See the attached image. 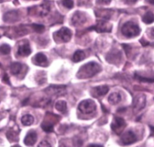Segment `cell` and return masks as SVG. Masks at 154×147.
Listing matches in <instances>:
<instances>
[{
    "label": "cell",
    "instance_id": "cell-29",
    "mask_svg": "<svg viewBox=\"0 0 154 147\" xmlns=\"http://www.w3.org/2000/svg\"><path fill=\"white\" fill-rule=\"evenodd\" d=\"M3 81H4V82H7L8 84L10 83V81H9V78H8V76L7 74L5 75L4 77H3Z\"/></svg>",
    "mask_w": 154,
    "mask_h": 147
},
{
    "label": "cell",
    "instance_id": "cell-22",
    "mask_svg": "<svg viewBox=\"0 0 154 147\" xmlns=\"http://www.w3.org/2000/svg\"><path fill=\"white\" fill-rule=\"evenodd\" d=\"M41 126L42 129L47 133H51L54 131V124L52 123H50L49 122H44Z\"/></svg>",
    "mask_w": 154,
    "mask_h": 147
},
{
    "label": "cell",
    "instance_id": "cell-27",
    "mask_svg": "<svg viewBox=\"0 0 154 147\" xmlns=\"http://www.w3.org/2000/svg\"><path fill=\"white\" fill-rule=\"evenodd\" d=\"M62 3H63V5H64L65 7H66L67 8H69V9L72 8L74 6V2L73 1H63V2H62Z\"/></svg>",
    "mask_w": 154,
    "mask_h": 147
},
{
    "label": "cell",
    "instance_id": "cell-13",
    "mask_svg": "<svg viewBox=\"0 0 154 147\" xmlns=\"http://www.w3.org/2000/svg\"><path fill=\"white\" fill-rule=\"evenodd\" d=\"M35 62L36 64L39 66H43V67H46L48 64V58H47L46 56L44 53L42 52H38V53L36 54L34 57Z\"/></svg>",
    "mask_w": 154,
    "mask_h": 147
},
{
    "label": "cell",
    "instance_id": "cell-23",
    "mask_svg": "<svg viewBox=\"0 0 154 147\" xmlns=\"http://www.w3.org/2000/svg\"><path fill=\"white\" fill-rule=\"evenodd\" d=\"M7 137L10 141H17L18 140L17 134L14 130H9L7 133Z\"/></svg>",
    "mask_w": 154,
    "mask_h": 147
},
{
    "label": "cell",
    "instance_id": "cell-10",
    "mask_svg": "<svg viewBox=\"0 0 154 147\" xmlns=\"http://www.w3.org/2000/svg\"><path fill=\"white\" fill-rule=\"evenodd\" d=\"M17 53L18 55L21 56H29V54L31 53V49H30V46L28 42H23L21 44H20L19 47H18Z\"/></svg>",
    "mask_w": 154,
    "mask_h": 147
},
{
    "label": "cell",
    "instance_id": "cell-3",
    "mask_svg": "<svg viewBox=\"0 0 154 147\" xmlns=\"http://www.w3.org/2000/svg\"><path fill=\"white\" fill-rule=\"evenodd\" d=\"M54 38L57 41L68 42L72 38V32L67 27H63L54 33Z\"/></svg>",
    "mask_w": 154,
    "mask_h": 147
},
{
    "label": "cell",
    "instance_id": "cell-20",
    "mask_svg": "<svg viewBox=\"0 0 154 147\" xmlns=\"http://www.w3.org/2000/svg\"><path fill=\"white\" fill-rule=\"evenodd\" d=\"M22 69V64L19 62H14L11 65V71L13 74L17 75L21 71Z\"/></svg>",
    "mask_w": 154,
    "mask_h": 147
},
{
    "label": "cell",
    "instance_id": "cell-1",
    "mask_svg": "<svg viewBox=\"0 0 154 147\" xmlns=\"http://www.w3.org/2000/svg\"><path fill=\"white\" fill-rule=\"evenodd\" d=\"M101 70L102 68L99 64L94 62H90L80 68L77 74V76L79 79H87L97 74Z\"/></svg>",
    "mask_w": 154,
    "mask_h": 147
},
{
    "label": "cell",
    "instance_id": "cell-32",
    "mask_svg": "<svg viewBox=\"0 0 154 147\" xmlns=\"http://www.w3.org/2000/svg\"><path fill=\"white\" fill-rule=\"evenodd\" d=\"M118 52H117V53H114V58H116V55H117V54L118 53ZM108 58V59H107V60H108V61H110V59H112V58H114V56H113V57H108V58Z\"/></svg>",
    "mask_w": 154,
    "mask_h": 147
},
{
    "label": "cell",
    "instance_id": "cell-19",
    "mask_svg": "<svg viewBox=\"0 0 154 147\" xmlns=\"http://www.w3.org/2000/svg\"><path fill=\"white\" fill-rule=\"evenodd\" d=\"M85 58V53L82 50H78L75 52L73 56V61L75 62H79Z\"/></svg>",
    "mask_w": 154,
    "mask_h": 147
},
{
    "label": "cell",
    "instance_id": "cell-18",
    "mask_svg": "<svg viewBox=\"0 0 154 147\" xmlns=\"http://www.w3.org/2000/svg\"><path fill=\"white\" fill-rule=\"evenodd\" d=\"M143 22H145L146 24H150L154 22V14L153 12L148 11L143 16L142 18Z\"/></svg>",
    "mask_w": 154,
    "mask_h": 147
},
{
    "label": "cell",
    "instance_id": "cell-2",
    "mask_svg": "<svg viewBox=\"0 0 154 147\" xmlns=\"http://www.w3.org/2000/svg\"><path fill=\"white\" fill-rule=\"evenodd\" d=\"M122 33L127 38H133L137 36L141 32V28L137 24L133 22H126L122 27Z\"/></svg>",
    "mask_w": 154,
    "mask_h": 147
},
{
    "label": "cell",
    "instance_id": "cell-14",
    "mask_svg": "<svg viewBox=\"0 0 154 147\" xmlns=\"http://www.w3.org/2000/svg\"><path fill=\"white\" fill-rule=\"evenodd\" d=\"M65 87L64 86H50L49 88H47V92L49 94H62L64 93Z\"/></svg>",
    "mask_w": 154,
    "mask_h": 147
},
{
    "label": "cell",
    "instance_id": "cell-16",
    "mask_svg": "<svg viewBox=\"0 0 154 147\" xmlns=\"http://www.w3.org/2000/svg\"><path fill=\"white\" fill-rule=\"evenodd\" d=\"M121 99V95H120L119 93L114 92L112 93V94L108 97V101H109V103L111 104L116 105L117 104L120 103Z\"/></svg>",
    "mask_w": 154,
    "mask_h": 147
},
{
    "label": "cell",
    "instance_id": "cell-7",
    "mask_svg": "<svg viewBox=\"0 0 154 147\" xmlns=\"http://www.w3.org/2000/svg\"><path fill=\"white\" fill-rule=\"evenodd\" d=\"M87 21V15L85 13L81 11H76L74 14L72 18V24L75 26H80L84 24Z\"/></svg>",
    "mask_w": 154,
    "mask_h": 147
},
{
    "label": "cell",
    "instance_id": "cell-6",
    "mask_svg": "<svg viewBox=\"0 0 154 147\" xmlns=\"http://www.w3.org/2000/svg\"><path fill=\"white\" fill-rule=\"evenodd\" d=\"M146 105V97L144 94H138L133 99V109L135 112H138L144 109Z\"/></svg>",
    "mask_w": 154,
    "mask_h": 147
},
{
    "label": "cell",
    "instance_id": "cell-8",
    "mask_svg": "<svg viewBox=\"0 0 154 147\" xmlns=\"http://www.w3.org/2000/svg\"><path fill=\"white\" fill-rule=\"evenodd\" d=\"M111 28H112V26L108 23V22L100 20L96 23V26L90 28V29L93 28V29L98 32H109L111 31Z\"/></svg>",
    "mask_w": 154,
    "mask_h": 147
},
{
    "label": "cell",
    "instance_id": "cell-11",
    "mask_svg": "<svg viewBox=\"0 0 154 147\" xmlns=\"http://www.w3.org/2000/svg\"><path fill=\"white\" fill-rule=\"evenodd\" d=\"M109 91V88L107 86H99L96 87V88H93L91 93L93 94V96L96 98L101 97V96H103L105 94H106Z\"/></svg>",
    "mask_w": 154,
    "mask_h": 147
},
{
    "label": "cell",
    "instance_id": "cell-4",
    "mask_svg": "<svg viewBox=\"0 0 154 147\" xmlns=\"http://www.w3.org/2000/svg\"><path fill=\"white\" fill-rule=\"evenodd\" d=\"M96 109V105L93 100H84L78 105V110L81 112L85 114H90L94 112Z\"/></svg>",
    "mask_w": 154,
    "mask_h": 147
},
{
    "label": "cell",
    "instance_id": "cell-25",
    "mask_svg": "<svg viewBox=\"0 0 154 147\" xmlns=\"http://www.w3.org/2000/svg\"><path fill=\"white\" fill-rule=\"evenodd\" d=\"M32 28L38 33H42L45 31V26L41 24H32Z\"/></svg>",
    "mask_w": 154,
    "mask_h": 147
},
{
    "label": "cell",
    "instance_id": "cell-30",
    "mask_svg": "<svg viewBox=\"0 0 154 147\" xmlns=\"http://www.w3.org/2000/svg\"><path fill=\"white\" fill-rule=\"evenodd\" d=\"M150 37H151L152 38H154V27H153V28H152L151 29H150Z\"/></svg>",
    "mask_w": 154,
    "mask_h": 147
},
{
    "label": "cell",
    "instance_id": "cell-34",
    "mask_svg": "<svg viewBox=\"0 0 154 147\" xmlns=\"http://www.w3.org/2000/svg\"><path fill=\"white\" fill-rule=\"evenodd\" d=\"M12 147H20V146H14Z\"/></svg>",
    "mask_w": 154,
    "mask_h": 147
},
{
    "label": "cell",
    "instance_id": "cell-31",
    "mask_svg": "<svg viewBox=\"0 0 154 147\" xmlns=\"http://www.w3.org/2000/svg\"><path fill=\"white\" fill-rule=\"evenodd\" d=\"M87 147H103L101 145H97V144H90Z\"/></svg>",
    "mask_w": 154,
    "mask_h": 147
},
{
    "label": "cell",
    "instance_id": "cell-9",
    "mask_svg": "<svg viewBox=\"0 0 154 147\" xmlns=\"http://www.w3.org/2000/svg\"><path fill=\"white\" fill-rule=\"evenodd\" d=\"M137 141V136L135 134L132 130H128L125 132L121 136V142L124 145H130Z\"/></svg>",
    "mask_w": 154,
    "mask_h": 147
},
{
    "label": "cell",
    "instance_id": "cell-28",
    "mask_svg": "<svg viewBox=\"0 0 154 147\" xmlns=\"http://www.w3.org/2000/svg\"><path fill=\"white\" fill-rule=\"evenodd\" d=\"M38 147H51V145L46 140H43L38 144Z\"/></svg>",
    "mask_w": 154,
    "mask_h": 147
},
{
    "label": "cell",
    "instance_id": "cell-17",
    "mask_svg": "<svg viewBox=\"0 0 154 147\" xmlns=\"http://www.w3.org/2000/svg\"><path fill=\"white\" fill-rule=\"evenodd\" d=\"M21 122L23 125L25 126H29L34 122V118L32 116L29 115V114H26V115L23 116L21 119Z\"/></svg>",
    "mask_w": 154,
    "mask_h": 147
},
{
    "label": "cell",
    "instance_id": "cell-15",
    "mask_svg": "<svg viewBox=\"0 0 154 147\" xmlns=\"http://www.w3.org/2000/svg\"><path fill=\"white\" fill-rule=\"evenodd\" d=\"M18 14L16 11H9L4 15V20L5 22H14L17 20Z\"/></svg>",
    "mask_w": 154,
    "mask_h": 147
},
{
    "label": "cell",
    "instance_id": "cell-24",
    "mask_svg": "<svg viewBox=\"0 0 154 147\" xmlns=\"http://www.w3.org/2000/svg\"><path fill=\"white\" fill-rule=\"evenodd\" d=\"M10 52H11V46H9L8 44H4L0 46V52H1L2 54L7 55V54H8Z\"/></svg>",
    "mask_w": 154,
    "mask_h": 147
},
{
    "label": "cell",
    "instance_id": "cell-12",
    "mask_svg": "<svg viewBox=\"0 0 154 147\" xmlns=\"http://www.w3.org/2000/svg\"><path fill=\"white\" fill-rule=\"evenodd\" d=\"M36 140H37V134L34 130H30L28 132V134L26 136L25 139H24V143L29 146H32L35 143Z\"/></svg>",
    "mask_w": 154,
    "mask_h": 147
},
{
    "label": "cell",
    "instance_id": "cell-5",
    "mask_svg": "<svg viewBox=\"0 0 154 147\" xmlns=\"http://www.w3.org/2000/svg\"><path fill=\"white\" fill-rule=\"evenodd\" d=\"M126 127V122L124 119L120 117H114L111 123V129L117 134H120L122 133L123 129Z\"/></svg>",
    "mask_w": 154,
    "mask_h": 147
},
{
    "label": "cell",
    "instance_id": "cell-26",
    "mask_svg": "<svg viewBox=\"0 0 154 147\" xmlns=\"http://www.w3.org/2000/svg\"><path fill=\"white\" fill-rule=\"evenodd\" d=\"M136 79L139 80L140 81H143V82H154V78H147L144 77V76H141L139 75H135Z\"/></svg>",
    "mask_w": 154,
    "mask_h": 147
},
{
    "label": "cell",
    "instance_id": "cell-21",
    "mask_svg": "<svg viewBox=\"0 0 154 147\" xmlns=\"http://www.w3.org/2000/svg\"><path fill=\"white\" fill-rule=\"evenodd\" d=\"M55 107L59 112H64L67 109V104L65 100H59L56 103Z\"/></svg>",
    "mask_w": 154,
    "mask_h": 147
},
{
    "label": "cell",
    "instance_id": "cell-33",
    "mask_svg": "<svg viewBox=\"0 0 154 147\" xmlns=\"http://www.w3.org/2000/svg\"><path fill=\"white\" fill-rule=\"evenodd\" d=\"M150 3H151V4H154V2H152V1H150L149 2Z\"/></svg>",
    "mask_w": 154,
    "mask_h": 147
}]
</instances>
